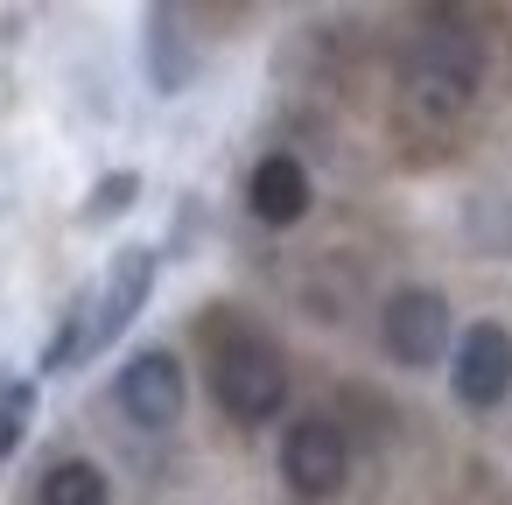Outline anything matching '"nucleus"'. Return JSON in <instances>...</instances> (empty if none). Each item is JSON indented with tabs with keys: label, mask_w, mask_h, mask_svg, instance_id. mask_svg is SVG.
I'll use <instances>...</instances> for the list:
<instances>
[{
	"label": "nucleus",
	"mask_w": 512,
	"mask_h": 505,
	"mask_svg": "<svg viewBox=\"0 0 512 505\" xmlns=\"http://www.w3.org/2000/svg\"><path fill=\"white\" fill-rule=\"evenodd\" d=\"M477 78H484V36L470 29V15L428 8V15H421V36H414L407 57H400V92H407V106L449 120V113L470 106Z\"/></svg>",
	"instance_id": "nucleus-1"
},
{
	"label": "nucleus",
	"mask_w": 512,
	"mask_h": 505,
	"mask_svg": "<svg viewBox=\"0 0 512 505\" xmlns=\"http://www.w3.org/2000/svg\"><path fill=\"white\" fill-rule=\"evenodd\" d=\"M211 316H218L211 323V400L246 428L274 421L288 407V358L253 323H225L232 309H211Z\"/></svg>",
	"instance_id": "nucleus-2"
},
{
	"label": "nucleus",
	"mask_w": 512,
	"mask_h": 505,
	"mask_svg": "<svg viewBox=\"0 0 512 505\" xmlns=\"http://www.w3.org/2000/svg\"><path fill=\"white\" fill-rule=\"evenodd\" d=\"M379 351L407 372H428L456 351V316H449V295L442 288H393L379 302Z\"/></svg>",
	"instance_id": "nucleus-3"
},
{
	"label": "nucleus",
	"mask_w": 512,
	"mask_h": 505,
	"mask_svg": "<svg viewBox=\"0 0 512 505\" xmlns=\"http://www.w3.org/2000/svg\"><path fill=\"white\" fill-rule=\"evenodd\" d=\"M155 274H162V253H155V246H120V253L106 260V281L85 288V365H92L106 344L127 337V323H134V316L148 309V295H155Z\"/></svg>",
	"instance_id": "nucleus-4"
},
{
	"label": "nucleus",
	"mask_w": 512,
	"mask_h": 505,
	"mask_svg": "<svg viewBox=\"0 0 512 505\" xmlns=\"http://www.w3.org/2000/svg\"><path fill=\"white\" fill-rule=\"evenodd\" d=\"M113 400H120V414L134 421V428H176L183 421V407H190V379H183V358L176 351H162V344H148V351H134L127 365H120V379H113Z\"/></svg>",
	"instance_id": "nucleus-5"
},
{
	"label": "nucleus",
	"mask_w": 512,
	"mask_h": 505,
	"mask_svg": "<svg viewBox=\"0 0 512 505\" xmlns=\"http://www.w3.org/2000/svg\"><path fill=\"white\" fill-rule=\"evenodd\" d=\"M281 477H288L295 498H337L344 477H351L344 421H330V414H302V421H288V435H281Z\"/></svg>",
	"instance_id": "nucleus-6"
},
{
	"label": "nucleus",
	"mask_w": 512,
	"mask_h": 505,
	"mask_svg": "<svg viewBox=\"0 0 512 505\" xmlns=\"http://www.w3.org/2000/svg\"><path fill=\"white\" fill-rule=\"evenodd\" d=\"M449 393L470 414H498L512 400V330L505 323H470L449 351Z\"/></svg>",
	"instance_id": "nucleus-7"
},
{
	"label": "nucleus",
	"mask_w": 512,
	"mask_h": 505,
	"mask_svg": "<svg viewBox=\"0 0 512 505\" xmlns=\"http://www.w3.org/2000/svg\"><path fill=\"white\" fill-rule=\"evenodd\" d=\"M141 71H148V92H155V99H183V92H190V78H197V43H190L183 8H148V22H141Z\"/></svg>",
	"instance_id": "nucleus-8"
},
{
	"label": "nucleus",
	"mask_w": 512,
	"mask_h": 505,
	"mask_svg": "<svg viewBox=\"0 0 512 505\" xmlns=\"http://www.w3.org/2000/svg\"><path fill=\"white\" fill-rule=\"evenodd\" d=\"M309 204H316V190H309V169H302L295 155H260V162H253V176H246V211H253L260 225L288 232V225L309 218Z\"/></svg>",
	"instance_id": "nucleus-9"
},
{
	"label": "nucleus",
	"mask_w": 512,
	"mask_h": 505,
	"mask_svg": "<svg viewBox=\"0 0 512 505\" xmlns=\"http://www.w3.org/2000/svg\"><path fill=\"white\" fill-rule=\"evenodd\" d=\"M36 505H113V484H106V470L92 456H64V463L43 470Z\"/></svg>",
	"instance_id": "nucleus-10"
},
{
	"label": "nucleus",
	"mask_w": 512,
	"mask_h": 505,
	"mask_svg": "<svg viewBox=\"0 0 512 505\" xmlns=\"http://www.w3.org/2000/svg\"><path fill=\"white\" fill-rule=\"evenodd\" d=\"M463 239L491 260H512V190H477L463 204Z\"/></svg>",
	"instance_id": "nucleus-11"
},
{
	"label": "nucleus",
	"mask_w": 512,
	"mask_h": 505,
	"mask_svg": "<svg viewBox=\"0 0 512 505\" xmlns=\"http://www.w3.org/2000/svg\"><path fill=\"white\" fill-rule=\"evenodd\" d=\"M134 197H141V176L134 169H113V176H99L92 183V197H85V225H113V218H127L134 211Z\"/></svg>",
	"instance_id": "nucleus-12"
},
{
	"label": "nucleus",
	"mask_w": 512,
	"mask_h": 505,
	"mask_svg": "<svg viewBox=\"0 0 512 505\" xmlns=\"http://www.w3.org/2000/svg\"><path fill=\"white\" fill-rule=\"evenodd\" d=\"M29 414H36V379H0V463L22 449Z\"/></svg>",
	"instance_id": "nucleus-13"
},
{
	"label": "nucleus",
	"mask_w": 512,
	"mask_h": 505,
	"mask_svg": "<svg viewBox=\"0 0 512 505\" xmlns=\"http://www.w3.org/2000/svg\"><path fill=\"white\" fill-rule=\"evenodd\" d=\"M0 106H8V71H0Z\"/></svg>",
	"instance_id": "nucleus-14"
}]
</instances>
